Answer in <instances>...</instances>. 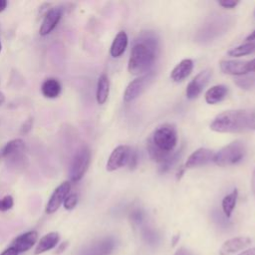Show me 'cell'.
Returning <instances> with one entry per match:
<instances>
[{"label": "cell", "instance_id": "1", "mask_svg": "<svg viewBox=\"0 0 255 255\" xmlns=\"http://www.w3.org/2000/svg\"><path fill=\"white\" fill-rule=\"evenodd\" d=\"M210 128L216 132H243L255 130V108L229 110L217 115Z\"/></svg>", "mask_w": 255, "mask_h": 255}, {"label": "cell", "instance_id": "2", "mask_svg": "<svg viewBox=\"0 0 255 255\" xmlns=\"http://www.w3.org/2000/svg\"><path fill=\"white\" fill-rule=\"evenodd\" d=\"M156 40L150 34H145L131 48L128 70L131 75H144L150 69L155 58Z\"/></svg>", "mask_w": 255, "mask_h": 255}, {"label": "cell", "instance_id": "3", "mask_svg": "<svg viewBox=\"0 0 255 255\" xmlns=\"http://www.w3.org/2000/svg\"><path fill=\"white\" fill-rule=\"evenodd\" d=\"M246 154V147L243 141L235 140L223 146L213 157V162L218 166H230L240 162Z\"/></svg>", "mask_w": 255, "mask_h": 255}, {"label": "cell", "instance_id": "4", "mask_svg": "<svg viewBox=\"0 0 255 255\" xmlns=\"http://www.w3.org/2000/svg\"><path fill=\"white\" fill-rule=\"evenodd\" d=\"M149 138L159 149L165 152H172L177 142V132L174 126L163 124L154 129Z\"/></svg>", "mask_w": 255, "mask_h": 255}, {"label": "cell", "instance_id": "5", "mask_svg": "<svg viewBox=\"0 0 255 255\" xmlns=\"http://www.w3.org/2000/svg\"><path fill=\"white\" fill-rule=\"evenodd\" d=\"M91 157V150L87 145H83L78 149L72 159L69 169V177L71 181L77 182L83 178L89 168Z\"/></svg>", "mask_w": 255, "mask_h": 255}, {"label": "cell", "instance_id": "6", "mask_svg": "<svg viewBox=\"0 0 255 255\" xmlns=\"http://www.w3.org/2000/svg\"><path fill=\"white\" fill-rule=\"evenodd\" d=\"M132 148L127 144L118 145L110 154L106 168L108 171H115L125 165H128Z\"/></svg>", "mask_w": 255, "mask_h": 255}, {"label": "cell", "instance_id": "7", "mask_svg": "<svg viewBox=\"0 0 255 255\" xmlns=\"http://www.w3.org/2000/svg\"><path fill=\"white\" fill-rule=\"evenodd\" d=\"M152 73H148L142 76H139L138 78L132 80L127 87L125 93H124V100L125 102H131L134 99H136L148 86V84L152 80Z\"/></svg>", "mask_w": 255, "mask_h": 255}, {"label": "cell", "instance_id": "8", "mask_svg": "<svg viewBox=\"0 0 255 255\" xmlns=\"http://www.w3.org/2000/svg\"><path fill=\"white\" fill-rule=\"evenodd\" d=\"M211 77V71L209 69L203 70L199 72L187 85L186 88V98L189 100H193L197 98L204 87L208 84L209 79Z\"/></svg>", "mask_w": 255, "mask_h": 255}, {"label": "cell", "instance_id": "9", "mask_svg": "<svg viewBox=\"0 0 255 255\" xmlns=\"http://www.w3.org/2000/svg\"><path fill=\"white\" fill-rule=\"evenodd\" d=\"M70 189H71L70 181H64L57 188H55V190L51 194L46 204V209H45L46 213L52 214L56 212L61 206V204L64 202L67 195L69 194Z\"/></svg>", "mask_w": 255, "mask_h": 255}, {"label": "cell", "instance_id": "10", "mask_svg": "<svg viewBox=\"0 0 255 255\" xmlns=\"http://www.w3.org/2000/svg\"><path fill=\"white\" fill-rule=\"evenodd\" d=\"M215 152L211 149L200 147L193 151L187 158L184 166L185 168H194L204 165L210 161H213Z\"/></svg>", "mask_w": 255, "mask_h": 255}, {"label": "cell", "instance_id": "11", "mask_svg": "<svg viewBox=\"0 0 255 255\" xmlns=\"http://www.w3.org/2000/svg\"><path fill=\"white\" fill-rule=\"evenodd\" d=\"M62 14H63V11L60 7H54L52 9H50L46 13V15L43 19V22L41 24V27L39 29L40 35L41 36L49 35L58 25L59 21L61 20Z\"/></svg>", "mask_w": 255, "mask_h": 255}, {"label": "cell", "instance_id": "12", "mask_svg": "<svg viewBox=\"0 0 255 255\" xmlns=\"http://www.w3.org/2000/svg\"><path fill=\"white\" fill-rule=\"evenodd\" d=\"M250 243H251V238L247 236L233 237L231 239L226 240L222 244L219 250V255H231L235 252L243 250L248 245H250Z\"/></svg>", "mask_w": 255, "mask_h": 255}, {"label": "cell", "instance_id": "13", "mask_svg": "<svg viewBox=\"0 0 255 255\" xmlns=\"http://www.w3.org/2000/svg\"><path fill=\"white\" fill-rule=\"evenodd\" d=\"M221 72L227 75L241 76L249 73L248 61H235V60H223L219 63Z\"/></svg>", "mask_w": 255, "mask_h": 255}, {"label": "cell", "instance_id": "14", "mask_svg": "<svg viewBox=\"0 0 255 255\" xmlns=\"http://www.w3.org/2000/svg\"><path fill=\"white\" fill-rule=\"evenodd\" d=\"M37 239L38 233L35 230H31L16 237L13 240L11 247H13L18 253L26 252L34 246V244L37 242Z\"/></svg>", "mask_w": 255, "mask_h": 255}, {"label": "cell", "instance_id": "15", "mask_svg": "<svg viewBox=\"0 0 255 255\" xmlns=\"http://www.w3.org/2000/svg\"><path fill=\"white\" fill-rule=\"evenodd\" d=\"M193 62L190 59H183L171 71L170 78L173 82L179 83L185 80L192 72Z\"/></svg>", "mask_w": 255, "mask_h": 255}, {"label": "cell", "instance_id": "16", "mask_svg": "<svg viewBox=\"0 0 255 255\" xmlns=\"http://www.w3.org/2000/svg\"><path fill=\"white\" fill-rule=\"evenodd\" d=\"M25 148V143L21 138H15L8 141L0 149V158H10L19 155Z\"/></svg>", "mask_w": 255, "mask_h": 255}, {"label": "cell", "instance_id": "17", "mask_svg": "<svg viewBox=\"0 0 255 255\" xmlns=\"http://www.w3.org/2000/svg\"><path fill=\"white\" fill-rule=\"evenodd\" d=\"M59 240H60V235L58 232H50L44 235L40 239V241L38 242L35 248V254L38 255L53 249L59 243Z\"/></svg>", "mask_w": 255, "mask_h": 255}, {"label": "cell", "instance_id": "18", "mask_svg": "<svg viewBox=\"0 0 255 255\" xmlns=\"http://www.w3.org/2000/svg\"><path fill=\"white\" fill-rule=\"evenodd\" d=\"M128 35L125 31H120L113 43H112V46H111V49H110V54L113 58H119L121 57L124 52L126 51L127 49V46H128Z\"/></svg>", "mask_w": 255, "mask_h": 255}, {"label": "cell", "instance_id": "19", "mask_svg": "<svg viewBox=\"0 0 255 255\" xmlns=\"http://www.w3.org/2000/svg\"><path fill=\"white\" fill-rule=\"evenodd\" d=\"M228 89L224 85H215L207 90L205 93V101L209 105H215L222 100L225 99L227 96Z\"/></svg>", "mask_w": 255, "mask_h": 255}, {"label": "cell", "instance_id": "20", "mask_svg": "<svg viewBox=\"0 0 255 255\" xmlns=\"http://www.w3.org/2000/svg\"><path fill=\"white\" fill-rule=\"evenodd\" d=\"M61 90H62L61 84L55 78L46 79L41 86V92H42L43 96L48 99L57 98L60 95Z\"/></svg>", "mask_w": 255, "mask_h": 255}, {"label": "cell", "instance_id": "21", "mask_svg": "<svg viewBox=\"0 0 255 255\" xmlns=\"http://www.w3.org/2000/svg\"><path fill=\"white\" fill-rule=\"evenodd\" d=\"M110 93V81L106 74H102L98 80L96 99L99 105H103L107 102Z\"/></svg>", "mask_w": 255, "mask_h": 255}, {"label": "cell", "instance_id": "22", "mask_svg": "<svg viewBox=\"0 0 255 255\" xmlns=\"http://www.w3.org/2000/svg\"><path fill=\"white\" fill-rule=\"evenodd\" d=\"M146 150H147L150 158L153 161H156V162H159V163H163L172 153V152H165V151L159 149L158 147H156L152 143V141L150 140L149 137L146 140Z\"/></svg>", "mask_w": 255, "mask_h": 255}, {"label": "cell", "instance_id": "23", "mask_svg": "<svg viewBox=\"0 0 255 255\" xmlns=\"http://www.w3.org/2000/svg\"><path fill=\"white\" fill-rule=\"evenodd\" d=\"M237 196H238V191H237V189H234L231 193L227 194L222 199V203H221L222 211L226 218H229L231 216V214L235 208V205H236Z\"/></svg>", "mask_w": 255, "mask_h": 255}, {"label": "cell", "instance_id": "24", "mask_svg": "<svg viewBox=\"0 0 255 255\" xmlns=\"http://www.w3.org/2000/svg\"><path fill=\"white\" fill-rule=\"evenodd\" d=\"M93 246L102 254V255H110L116 246V241L112 237L104 238L97 243L93 244Z\"/></svg>", "mask_w": 255, "mask_h": 255}, {"label": "cell", "instance_id": "25", "mask_svg": "<svg viewBox=\"0 0 255 255\" xmlns=\"http://www.w3.org/2000/svg\"><path fill=\"white\" fill-rule=\"evenodd\" d=\"M255 51V42H246L241 44L230 51H228V56L230 57H241L245 55H249Z\"/></svg>", "mask_w": 255, "mask_h": 255}, {"label": "cell", "instance_id": "26", "mask_svg": "<svg viewBox=\"0 0 255 255\" xmlns=\"http://www.w3.org/2000/svg\"><path fill=\"white\" fill-rule=\"evenodd\" d=\"M142 238L150 246H155L159 242V235L151 228L145 227L142 229Z\"/></svg>", "mask_w": 255, "mask_h": 255}, {"label": "cell", "instance_id": "27", "mask_svg": "<svg viewBox=\"0 0 255 255\" xmlns=\"http://www.w3.org/2000/svg\"><path fill=\"white\" fill-rule=\"evenodd\" d=\"M78 201H79V197H78L77 193L68 194L63 202L65 209H67V210L74 209L76 207V205L78 204Z\"/></svg>", "mask_w": 255, "mask_h": 255}, {"label": "cell", "instance_id": "28", "mask_svg": "<svg viewBox=\"0 0 255 255\" xmlns=\"http://www.w3.org/2000/svg\"><path fill=\"white\" fill-rule=\"evenodd\" d=\"M179 152H180V150H178V151H176L174 153H171V155L163 163H161V167H160V171L161 172L167 171L176 162V160L178 158V155H179Z\"/></svg>", "mask_w": 255, "mask_h": 255}, {"label": "cell", "instance_id": "29", "mask_svg": "<svg viewBox=\"0 0 255 255\" xmlns=\"http://www.w3.org/2000/svg\"><path fill=\"white\" fill-rule=\"evenodd\" d=\"M129 218L133 224H140L144 219V212L139 208L133 209L129 214Z\"/></svg>", "mask_w": 255, "mask_h": 255}, {"label": "cell", "instance_id": "30", "mask_svg": "<svg viewBox=\"0 0 255 255\" xmlns=\"http://www.w3.org/2000/svg\"><path fill=\"white\" fill-rule=\"evenodd\" d=\"M14 204L13 197L11 195H6L0 199V211H7L12 208Z\"/></svg>", "mask_w": 255, "mask_h": 255}, {"label": "cell", "instance_id": "31", "mask_svg": "<svg viewBox=\"0 0 255 255\" xmlns=\"http://www.w3.org/2000/svg\"><path fill=\"white\" fill-rule=\"evenodd\" d=\"M218 4L226 9H232L234 7H236L239 4V1H234V0H221L218 1Z\"/></svg>", "mask_w": 255, "mask_h": 255}, {"label": "cell", "instance_id": "32", "mask_svg": "<svg viewBox=\"0 0 255 255\" xmlns=\"http://www.w3.org/2000/svg\"><path fill=\"white\" fill-rule=\"evenodd\" d=\"M137 158H138V157H137V152L132 149V150H131V153H130V157H129L128 163L129 169L135 168V166H136V164H137V161H138Z\"/></svg>", "mask_w": 255, "mask_h": 255}, {"label": "cell", "instance_id": "33", "mask_svg": "<svg viewBox=\"0 0 255 255\" xmlns=\"http://www.w3.org/2000/svg\"><path fill=\"white\" fill-rule=\"evenodd\" d=\"M33 126V120L32 119H28L27 121L24 122V124L21 127V132L22 133H28Z\"/></svg>", "mask_w": 255, "mask_h": 255}, {"label": "cell", "instance_id": "34", "mask_svg": "<svg viewBox=\"0 0 255 255\" xmlns=\"http://www.w3.org/2000/svg\"><path fill=\"white\" fill-rule=\"evenodd\" d=\"M81 255H102V254L92 245V246L88 247L87 249L83 250L82 253H81Z\"/></svg>", "mask_w": 255, "mask_h": 255}, {"label": "cell", "instance_id": "35", "mask_svg": "<svg viewBox=\"0 0 255 255\" xmlns=\"http://www.w3.org/2000/svg\"><path fill=\"white\" fill-rule=\"evenodd\" d=\"M0 255H18V252L13 248V247H9L7 249H5Z\"/></svg>", "mask_w": 255, "mask_h": 255}, {"label": "cell", "instance_id": "36", "mask_svg": "<svg viewBox=\"0 0 255 255\" xmlns=\"http://www.w3.org/2000/svg\"><path fill=\"white\" fill-rule=\"evenodd\" d=\"M174 255H192V254H191L188 250H186L185 248L181 247V248H179V249L176 250V252L174 253Z\"/></svg>", "mask_w": 255, "mask_h": 255}, {"label": "cell", "instance_id": "37", "mask_svg": "<svg viewBox=\"0 0 255 255\" xmlns=\"http://www.w3.org/2000/svg\"><path fill=\"white\" fill-rule=\"evenodd\" d=\"M238 255H255V247H252V248H249L247 250H244V251H242Z\"/></svg>", "mask_w": 255, "mask_h": 255}, {"label": "cell", "instance_id": "38", "mask_svg": "<svg viewBox=\"0 0 255 255\" xmlns=\"http://www.w3.org/2000/svg\"><path fill=\"white\" fill-rule=\"evenodd\" d=\"M246 42H253L255 40V30H253L246 38H245Z\"/></svg>", "mask_w": 255, "mask_h": 255}, {"label": "cell", "instance_id": "39", "mask_svg": "<svg viewBox=\"0 0 255 255\" xmlns=\"http://www.w3.org/2000/svg\"><path fill=\"white\" fill-rule=\"evenodd\" d=\"M248 65H249V71L250 72H255V59L248 61Z\"/></svg>", "mask_w": 255, "mask_h": 255}, {"label": "cell", "instance_id": "40", "mask_svg": "<svg viewBox=\"0 0 255 255\" xmlns=\"http://www.w3.org/2000/svg\"><path fill=\"white\" fill-rule=\"evenodd\" d=\"M251 187H252V191H253V194L255 195V169L253 170V174H252V179H251Z\"/></svg>", "mask_w": 255, "mask_h": 255}, {"label": "cell", "instance_id": "41", "mask_svg": "<svg viewBox=\"0 0 255 255\" xmlns=\"http://www.w3.org/2000/svg\"><path fill=\"white\" fill-rule=\"evenodd\" d=\"M7 4L8 2L6 0H0V13L5 10V8L7 7Z\"/></svg>", "mask_w": 255, "mask_h": 255}, {"label": "cell", "instance_id": "42", "mask_svg": "<svg viewBox=\"0 0 255 255\" xmlns=\"http://www.w3.org/2000/svg\"><path fill=\"white\" fill-rule=\"evenodd\" d=\"M67 245H68V243H67V242H65V243H62V244H61V246L58 248V253H61V252H63V251L66 249Z\"/></svg>", "mask_w": 255, "mask_h": 255}, {"label": "cell", "instance_id": "43", "mask_svg": "<svg viewBox=\"0 0 255 255\" xmlns=\"http://www.w3.org/2000/svg\"><path fill=\"white\" fill-rule=\"evenodd\" d=\"M5 102V96L2 92H0V106Z\"/></svg>", "mask_w": 255, "mask_h": 255}, {"label": "cell", "instance_id": "44", "mask_svg": "<svg viewBox=\"0 0 255 255\" xmlns=\"http://www.w3.org/2000/svg\"><path fill=\"white\" fill-rule=\"evenodd\" d=\"M179 239V235H176L174 238H173V241H172V245H175L176 241Z\"/></svg>", "mask_w": 255, "mask_h": 255}, {"label": "cell", "instance_id": "45", "mask_svg": "<svg viewBox=\"0 0 255 255\" xmlns=\"http://www.w3.org/2000/svg\"><path fill=\"white\" fill-rule=\"evenodd\" d=\"M1 49H2V44H1V41H0V52H1Z\"/></svg>", "mask_w": 255, "mask_h": 255}]
</instances>
